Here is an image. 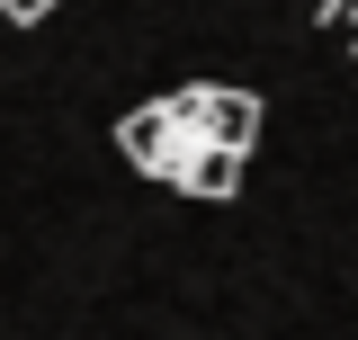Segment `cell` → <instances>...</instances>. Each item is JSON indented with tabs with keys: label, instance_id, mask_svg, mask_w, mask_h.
<instances>
[{
	"label": "cell",
	"instance_id": "6da1fadb",
	"mask_svg": "<svg viewBox=\"0 0 358 340\" xmlns=\"http://www.w3.org/2000/svg\"><path fill=\"white\" fill-rule=\"evenodd\" d=\"M260 90L242 81H179V90H152L143 108L117 117V153H126L152 188H179V197H206L224 206L242 188V162L260 143Z\"/></svg>",
	"mask_w": 358,
	"mask_h": 340
},
{
	"label": "cell",
	"instance_id": "7a4b0ae2",
	"mask_svg": "<svg viewBox=\"0 0 358 340\" xmlns=\"http://www.w3.org/2000/svg\"><path fill=\"white\" fill-rule=\"evenodd\" d=\"M296 18H305L313 36L341 54V72L358 81V0H296Z\"/></svg>",
	"mask_w": 358,
	"mask_h": 340
},
{
	"label": "cell",
	"instance_id": "3957f363",
	"mask_svg": "<svg viewBox=\"0 0 358 340\" xmlns=\"http://www.w3.org/2000/svg\"><path fill=\"white\" fill-rule=\"evenodd\" d=\"M0 18L9 27H36V18H54V0H0Z\"/></svg>",
	"mask_w": 358,
	"mask_h": 340
}]
</instances>
